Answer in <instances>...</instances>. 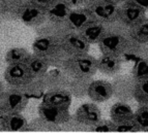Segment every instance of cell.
<instances>
[{
  "instance_id": "1",
  "label": "cell",
  "mask_w": 148,
  "mask_h": 139,
  "mask_svg": "<svg viewBox=\"0 0 148 139\" xmlns=\"http://www.w3.org/2000/svg\"><path fill=\"white\" fill-rule=\"evenodd\" d=\"M101 54L125 58L136 56L140 44L137 43L130 34V29L119 22L109 24L103 38L97 43Z\"/></svg>"
},
{
  "instance_id": "2",
  "label": "cell",
  "mask_w": 148,
  "mask_h": 139,
  "mask_svg": "<svg viewBox=\"0 0 148 139\" xmlns=\"http://www.w3.org/2000/svg\"><path fill=\"white\" fill-rule=\"evenodd\" d=\"M32 51L54 68H61L69 58L59 36H37L32 43Z\"/></svg>"
},
{
  "instance_id": "3",
  "label": "cell",
  "mask_w": 148,
  "mask_h": 139,
  "mask_svg": "<svg viewBox=\"0 0 148 139\" xmlns=\"http://www.w3.org/2000/svg\"><path fill=\"white\" fill-rule=\"evenodd\" d=\"M71 77H90L97 72V58L89 53L69 56L61 67Z\"/></svg>"
},
{
  "instance_id": "4",
  "label": "cell",
  "mask_w": 148,
  "mask_h": 139,
  "mask_svg": "<svg viewBox=\"0 0 148 139\" xmlns=\"http://www.w3.org/2000/svg\"><path fill=\"white\" fill-rule=\"evenodd\" d=\"M29 98L15 85H6L5 92L0 101V109L4 113H19L26 108Z\"/></svg>"
},
{
  "instance_id": "5",
  "label": "cell",
  "mask_w": 148,
  "mask_h": 139,
  "mask_svg": "<svg viewBox=\"0 0 148 139\" xmlns=\"http://www.w3.org/2000/svg\"><path fill=\"white\" fill-rule=\"evenodd\" d=\"M85 7L90 12L94 20L105 24H112L117 21L118 5L109 2L107 0H90Z\"/></svg>"
},
{
  "instance_id": "6",
  "label": "cell",
  "mask_w": 148,
  "mask_h": 139,
  "mask_svg": "<svg viewBox=\"0 0 148 139\" xmlns=\"http://www.w3.org/2000/svg\"><path fill=\"white\" fill-rule=\"evenodd\" d=\"M3 75L6 85H16V87L27 85L34 78L25 62L8 64Z\"/></svg>"
},
{
  "instance_id": "7",
  "label": "cell",
  "mask_w": 148,
  "mask_h": 139,
  "mask_svg": "<svg viewBox=\"0 0 148 139\" xmlns=\"http://www.w3.org/2000/svg\"><path fill=\"white\" fill-rule=\"evenodd\" d=\"M61 41L69 57L89 53L91 45L78 31H66L61 36Z\"/></svg>"
},
{
  "instance_id": "8",
  "label": "cell",
  "mask_w": 148,
  "mask_h": 139,
  "mask_svg": "<svg viewBox=\"0 0 148 139\" xmlns=\"http://www.w3.org/2000/svg\"><path fill=\"white\" fill-rule=\"evenodd\" d=\"M136 83L137 81L133 77L132 74L116 76L112 81L113 96L118 101H122V102L133 101Z\"/></svg>"
},
{
  "instance_id": "9",
  "label": "cell",
  "mask_w": 148,
  "mask_h": 139,
  "mask_svg": "<svg viewBox=\"0 0 148 139\" xmlns=\"http://www.w3.org/2000/svg\"><path fill=\"white\" fill-rule=\"evenodd\" d=\"M146 17V10L138 5L134 4L128 1H124L118 5L117 12V22L130 28L139 21Z\"/></svg>"
},
{
  "instance_id": "10",
  "label": "cell",
  "mask_w": 148,
  "mask_h": 139,
  "mask_svg": "<svg viewBox=\"0 0 148 139\" xmlns=\"http://www.w3.org/2000/svg\"><path fill=\"white\" fill-rule=\"evenodd\" d=\"M73 117L77 122L86 128L87 132H89V128L101 119V111L97 103L91 101L80 105Z\"/></svg>"
},
{
  "instance_id": "11",
  "label": "cell",
  "mask_w": 148,
  "mask_h": 139,
  "mask_svg": "<svg viewBox=\"0 0 148 139\" xmlns=\"http://www.w3.org/2000/svg\"><path fill=\"white\" fill-rule=\"evenodd\" d=\"M37 113H38V117H42L47 122L58 125L60 127L72 117L69 108L57 107V106L47 104L42 101L37 107Z\"/></svg>"
},
{
  "instance_id": "12",
  "label": "cell",
  "mask_w": 148,
  "mask_h": 139,
  "mask_svg": "<svg viewBox=\"0 0 148 139\" xmlns=\"http://www.w3.org/2000/svg\"><path fill=\"white\" fill-rule=\"evenodd\" d=\"M48 20V12L47 10H44L40 8L36 5L32 4L31 2L26 3L23 9L21 10L19 21L25 24L30 28H37L40 25H42Z\"/></svg>"
},
{
  "instance_id": "13",
  "label": "cell",
  "mask_w": 148,
  "mask_h": 139,
  "mask_svg": "<svg viewBox=\"0 0 148 139\" xmlns=\"http://www.w3.org/2000/svg\"><path fill=\"white\" fill-rule=\"evenodd\" d=\"M87 96L92 102L103 103L113 97L112 83L106 79H92Z\"/></svg>"
},
{
  "instance_id": "14",
  "label": "cell",
  "mask_w": 148,
  "mask_h": 139,
  "mask_svg": "<svg viewBox=\"0 0 148 139\" xmlns=\"http://www.w3.org/2000/svg\"><path fill=\"white\" fill-rule=\"evenodd\" d=\"M108 26L109 24H105L97 20L92 19L87 22L78 32L92 45L99 43L106 33Z\"/></svg>"
},
{
  "instance_id": "15",
  "label": "cell",
  "mask_w": 148,
  "mask_h": 139,
  "mask_svg": "<svg viewBox=\"0 0 148 139\" xmlns=\"http://www.w3.org/2000/svg\"><path fill=\"white\" fill-rule=\"evenodd\" d=\"M72 94L65 88L49 89L46 91L44 97H42V102L63 108H69L72 104Z\"/></svg>"
},
{
  "instance_id": "16",
  "label": "cell",
  "mask_w": 148,
  "mask_h": 139,
  "mask_svg": "<svg viewBox=\"0 0 148 139\" xmlns=\"http://www.w3.org/2000/svg\"><path fill=\"white\" fill-rule=\"evenodd\" d=\"M93 18L86 7L72 8L64 22V26L69 31H79L87 22Z\"/></svg>"
},
{
  "instance_id": "17",
  "label": "cell",
  "mask_w": 148,
  "mask_h": 139,
  "mask_svg": "<svg viewBox=\"0 0 148 139\" xmlns=\"http://www.w3.org/2000/svg\"><path fill=\"white\" fill-rule=\"evenodd\" d=\"M123 58L113 55L101 54L97 58V72L107 76H115L119 73L122 65Z\"/></svg>"
},
{
  "instance_id": "18",
  "label": "cell",
  "mask_w": 148,
  "mask_h": 139,
  "mask_svg": "<svg viewBox=\"0 0 148 139\" xmlns=\"http://www.w3.org/2000/svg\"><path fill=\"white\" fill-rule=\"evenodd\" d=\"M46 89L65 88L69 87L71 76L62 68H53L47 71V73L42 76Z\"/></svg>"
},
{
  "instance_id": "19",
  "label": "cell",
  "mask_w": 148,
  "mask_h": 139,
  "mask_svg": "<svg viewBox=\"0 0 148 139\" xmlns=\"http://www.w3.org/2000/svg\"><path fill=\"white\" fill-rule=\"evenodd\" d=\"M110 120L115 125L124 124L134 120V110L127 102L117 101L111 106L110 109Z\"/></svg>"
},
{
  "instance_id": "20",
  "label": "cell",
  "mask_w": 148,
  "mask_h": 139,
  "mask_svg": "<svg viewBox=\"0 0 148 139\" xmlns=\"http://www.w3.org/2000/svg\"><path fill=\"white\" fill-rule=\"evenodd\" d=\"M29 0H2L0 17L8 21H19L21 10Z\"/></svg>"
},
{
  "instance_id": "21",
  "label": "cell",
  "mask_w": 148,
  "mask_h": 139,
  "mask_svg": "<svg viewBox=\"0 0 148 139\" xmlns=\"http://www.w3.org/2000/svg\"><path fill=\"white\" fill-rule=\"evenodd\" d=\"M72 7L67 5L66 3L62 1V0H56V2L52 5V7L48 12V20L50 22H53L55 24H58L60 26H64V22L66 20V17L69 15V12H71Z\"/></svg>"
},
{
  "instance_id": "22",
  "label": "cell",
  "mask_w": 148,
  "mask_h": 139,
  "mask_svg": "<svg viewBox=\"0 0 148 139\" xmlns=\"http://www.w3.org/2000/svg\"><path fill=\"white\" fill-rule=\"evenodd\" d=\"M25 63H26L28 69L30 70V72H31L34 78L42 77L50 68V65L48 64V62L44 58L34 54V53H31L29 55V57L26 59Z\"/></svg>"
},
{
  "instance_id": "23",
  "label": "cell",
  "mask_w": 148,
  "mask_h": 139,
  "mask_svg": "<svg viewBox=\"0 0 148 139\" xmlns=\"http://www.w3.org/2000/svg\"><path fill=\"white\" fill-rule=\"evenodd\" d=\"M92 79L93 78L90 77H71L67 90L71 92L73 97L84 98L87 96Z\"/></svg>"
},
{
  "instance_id": "24",
  "label": "cell",
  "mask_w": 148,
  "mask_h": 139,
  "mask_svg": "<svg viewBox=\"0 0 148 139\" xmlns=\"http://www.w3.org/2000/svg\"><path fill=\"white\" fill-rule=\"evenodd\" d=\"M28 122L22 115L19 113H8L4 119V132H26Z\"/></svg>"
},
{
  "instance_id": "25",
  "label": "cell",
  "mask_w": 148,
  "mask_h": 139,
  "mask_svg": "<svg viewBox=\"0 0 148 139\" xmlns=\"http://www.w3.org/2000/svg\"><path fill=\"white\" fill-rule=\"evenodd\" d=\"M18 88L20 89L29 99L30 98H36L37 99V98L44 97L45 93L47 91L42 77L33 78L27 85H21V87H18Z\"/></svg>"
},
{
  "instance_id": "26",
  "label": "cell",
  "mask_w": 148,
  "mask_h": 139,
  "mask_svg": "<svg viewBox=\"0 0 148 139\" xmlns=\"http://www.w3.org/2000/svg\"><path fill=\"white\" fill-rule=\"evenodd\" d=\"M130 29V34L138 44L148 43V18L145 17Z\"/></svg>"
},
{
  "instance_id": "27",
  "label": "cell",
  "mask_w": 148,
  "mask_h": 139,
  "mask_svg": "<svg viewBox=\"0 0 148 139\" xmlns=\"http://www.w3.org/2000/svg\"><path fill=\"white\" fill-rule=\"evenodd\" d=\"M61 131V127L58 125L47 122L42 117H35L28 123L26 132H58Z\"/></svg>"
},
{
  "instance_id": "28",
  "label": "cell",
  "mask_w": 148,
  "mask_h": 139,
  "mask_svg": "<svg viewBox=\"0 0 148 139\" xmlns=\"http://www.w3.org/2000/svg\"><path fill=\"white\" fill-rule=\"evenodd\" d=\"M69 30L63 26H60L58 24H55L53 22H50L47 20V22H45L40 27L35 28L37 36H59L62 35Z\"/></svg>"
},
{
  "instance_id": "29",
  "label": "cell",
  "mask_w": 148,
  "mask_h": 139,
  "mask_svg": "<svg viewBox=\"0 0 148 139\" xmlns=\"http://www.w3.org/2000/svg\"><path fill=\"white\" fill-rule=\"evenodd\" d=\"M134 122L140 132H148V105H139L134 111Z\"/></svg>"
},
{
  "instance_id": "30",
  "label": "cell",
  "mask_w": 148,
  "mask_h": 139,
  "mask_svg": "<svg viewBox=\"0 0 148 139\" xmlns=\"http://www.w3.org/2000/svg\"><path fill=\"white\" fill-rule=\"evenodd\" d=\"M30 54L31 53H29L24 47H12L8 49L5 55V62L6 64L23 63L26 61V59L29 57Z\"/></svg>"
},
{
  "instance_id": "31",
  "label": "cell",
  "mask_w": 148,
  "mask_h": 139,
  "mask_svg": "<svg viewBox=\"0 0 148 139\" xmlns=\"http://www.w3.org/2000/svg\"><path fill=\"white\" fill-rule=\"evenodd\" d=\"M134 100L139 105H148V78L137 81Z\"/></svg>"
},
{
  "instance_id": "32",
  "label": "cell",
  "mask_w": 148,
  "mask_h": 139,
  "mask_svg": "<svg viewBox=\"0 0 148 139\" xmlns=\"http://www.w3.org/2000/svg\"><path fill=\"white\" fill-rule=\"evenodd\" d=\"M132 75L136 81L148 78V58L139 57L136 59L135 65L132 70Z\"/></svg>"
},
{
  "instance_id": "33",
  "label": "cell",
  "mask_w": 148,
  "mask_h": 139,
  "mask_svg": "<svg viewBox=\"0 0 148 139\" xmlns=\"http://www.w3.org/2000/svg\"><path fill=\"white\" fill-rule=\"evenodd\" d=\"M116 125L111 120H105L101 117L99 122H96L89 128V132H96V133H111L115 132Z\"/></svg>"
},
{
  "instance_id": "34",
  "label": "cell",
  "mask_w": 148,
  "mask_h": 139,
  "mask_svg": "<svg viewBox=\"0 0 148 139\" xmlns=\"http://www.w3.org/2000/svg\"><path fill=\"white\" fill-rule=\"evenodd\" d=\"M115 132H120V133H134V132H140L139 128L137 127L136 123L133 121L124 124L116 125V130Z\"/></svg>"
},
{
  "instance_id": "35",
  "label": "cell",
  "mask_w": 148,
  "mask_h": 139,
  "mask_svg": "<svg viewBox=\"0 0 148 139\" xmlns=\"http://www.w3.org/2000/svg\"><path fill=\"white\" fill-rule=\"evenodd\" d=\"M32 4L36 5L44 10H49L52 7V5L56 2V0H30Z\"/></svg>"
},
{
  "instance_id": "36",
  "label": "cell",
  "mask_w": 148,
  "mask_h": 139,
  "mask_svg": "<svg viewBox=\"0 0 148 139\" xmlns=\"http://www.w3.org/2000/svg\"><path fill=\"white\" fill-rule=\"evenodd\" d=\"M66 3L67 5H69L72 8H77V7H85L87 3L90 0H62Z\"/></svg>"
},
{
  "instance_id": "37",
  "label": "cell",
  "mask_w": 148,
  "mask_h": 139,
  "mask_svg": "<svg viewBox=\"0 0 148 139\" xmlns=\"http://www.w3.org/2000/svg\"><path fill=\"white\" fill-rule=\"evenodd\" d=\"M136 58H139V57H143V58H148V43L145 44H140L137 49L136 53Z\"/></svg>"
},
{
  "instance_id": "38",
  "label": "cell",
  "mask_w": 148,
  "mask_h": 139,
  "mask_svg": "<svg viewBox=\"0 0 148 139\" xmlns=\"http://www.w3.org/2000/svg\"><path fill=\"white\" fill-rule=\"evenodd\" d=\"M128 2H132L134 4L138 5L140 7H142L143 9H145L146 12L148 10V0H125Z\"/></svg>"
},
{
  "instance_id": "39",
  "label": "cell",
  "mask_w": 148,
  "mask_h": 139,
  "mask_svg": "<svg viewBox=\"0 0 148 139\" xmlns=\"http://www.w3.org/2000/svg\"><path fill=\"white\" fill-rule=\"evenodd\" d=\"M6 113L0 109V132H4V119Z\"/></svg>"
},
{
  "instance_id": "40",
  "label": "cell",
  "mask_w": 148,
  "mask_h": 139,
  "mask_svg": "<svg viewBox=\"0 0 148 139\" xmlns=\"http://www.w3.org/2000/svg\"><path fill=\"white\" fill-rule=\"evenodd\" d=\"M5 88H6V85L0 81V101H1V99H2V97H3V94H4V92H5Z\"/></svg>"
},
{
  "instance_id": "41",
  "label": "cell",
  "mask_w": 148,
  "mask_h": 139,
  "mask_svg": "<svg viewBox=\"0 0 148 139\" xmlns=\"http://www.w3.org/2000/svg\"><path fill=\"white\" fill-rule=\"evenodd\" d=\"M107 1L113 3V4H115V5H120L121 3H123L125 0H107Z\"/></svg>"
},
{
  "instance_id": "42",
  "label": "cell",
  "mask_w": 148,
  "mask_h": 139,
  "mask_svg": "<svg viewBox=\"0 0 148 139\" xmlns=\"http://www.w3.org/2000/svg\"><path fill=\"white\" fill-rule=\"evenodd\" d=\"M1 4H2V0H0V10H1Z\"/></svg>"
},
{
  "instance_id": "43",
  "label": "cell",
  "mask_w": 148,
  "mask_h": 139,
  "mask_svg": "<svg viewBox=\"0 0 148 139\" xmlns=\"http://www.w3.org/2000/svg\"><path fill=\"white\" fill-rule=\"evenodd\" d=\"M1 20L2 19H1V17H0V26H1Z\"/></svg>"
}]
</instances>
